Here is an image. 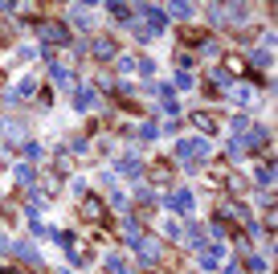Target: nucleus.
<instances>
[{"mask_svg":"<svg viewBox=\"0 0 278 274\" xmlns=\"http://www.w3.org/2000/svg\"><path fill=\"white\" fill-rule=\"evenodd\" d=\"M205 152H208V143H205V139H180V143H176V156H180L188 168H196V164H201V160H205Z\"/></svg>","mask_w":278,"mask_h":274,"instance_id":"obj_1","label":"nucleus"},{"mask_svg":"<svg viewBox=\"0 0 278 274\" xmlns=\"http://www.w3.org/2000/svg\"><path fill=\"white\" fill-rule=\"evenodd\" d=\"M168 205L176 213H188L192 209V192H184V188H176V192H168Z\"/></svg>","mask_w":278,"mask_h":274,"instance_id":"obj_2","label":"nucleus"},{"mask_svg":"<svg viewBox=\"0 0 278 274\" xmlns=\"http://www.w3.org/2000/svg\"><path fill=\"white\" fill-rule=\"evenodd\" d=\"M143 17H147V29H152V33H160V29H164V21H168L164 8H152V4L143 8Z\"/></svg>","mask_w":278,"mask_h":274,"instance_id":"obj_3","label":"nucleus"},{"mask_svg":"<svg viewBox=\"0 0 278 274\" xmlns=\"http://www.w3.org/2000/svg\"><path fill=\"white\" fill-rule=\"evenodd\" d=\"M82 213L90 217V221H98V217H102V201L98 197H82Z\"/></svg>","mask_w":278,"mask_h":274,"instance_id":"obj_4","label":"nucleus"},{"mask_svg":"<svg viewBox=\"0 0 278 274\" xmlns=\"http://www.w3.org/2000/svg\"><path fill=\"white\" fill-rule=\"evenodd\" d=\"M13 250H17V254H21V258H25V262H29V266H37V262H41V258H37V250H33L29 242H17Z\"/></svg>","mask_w":278,"mask_h":274,"instance_id":"obj_5","label":"nucleus"},{"mask_svg":"<svg viewBox=\"0 0 278 274\" xmlns=\"http://www.w3.org/2000/svg\"><path fill=\"white\" fill-rule=\"evenodd\" d=\"M94 58H115V45H111L107 37H98V41H94Z\"/></svg>","mask_w":278,"mask_h":274,"instance_id":"obj_6","label":"nucleus"},{"mask_svg":"<svg viewBox=\"0 0 278 274\" xmlns=\"http://www.w3.org/2000/svg\"><path fill=\"white\" fill-rule=\"evenodd\" d=\"M139 168H143V164H139L135 156H127L123 164H119V172H123V176H139Z\"/></svg>","mask_w":278,"mask_h":274,"instance_id":"obj_7","label":"nucleus"},{"mask_svg":"<svg viewBox=\"0 0 278 274\" xmlns=\"http://www.w3.org/2000/svg\"><path fill=\"white\" fill-rule=\"evenodd\" d=\"M41 33H45V37H49V41H57V45H62V41H66V37H70V33H66V29H62V25H45V29H41Z\"/></svg>","mask_w":278,"mask_h":274,"instance_id":"obj_8","label":"nucleus"},{"mask_svg":"<svg viewBox=\"0 0 278 274\" xmlns=\"http://www.w3.org/2000/svg\"><path fill=\"white\" fill-rule=\"evenodd\" d=\"M74 102H78V107H82V111H86V107H94V102H98V98H94V90H78V98H74Z\"/></svg>","mask_w":278,"mask_h":274,"instance_id":"obj_9","label":"nucleus"},{"mask_svg":"<svg viewBox=\"0 0 278 274\" xmlns=\"http://www.w3.org/2000/svg\"><path fill=\"white\" fill-rule=\"evenodd\" d=\"M111 13H115V21H131V8L127 4H111Z\"/></svg>","mask_w":278,"mask_h":274,"instance_id":"obj_10","label":"nucleus"},{"mask_svg":"<svg viewBox=\"0 0 278 274\" xmlns=\"http://www.w3.org/2000/svg\"><path fill=\"white\" fill-rule=\"evenodd\" d=\"M17 180H21V184H33V168L21 164V168H17Z\"/></svg>","mask_w":278,"mask_h":274,"instance_id":"obj_11","label":"nucleus"},{"mask_svg":"<svg viewBox=\"0 0 278 274\" xmlns=\"http://www.w3.org/2000/svg\"><path fill=\"white\" fill-rule=\"evenodd\" d=\"M172 13H176L180 21H188V17H192V4H172Z\"/></svg>","mask_w":278,"mask_h":274,"instance_id":"obj_12","label":"nucleus"},{"mask_svg":"<svg viewBox=\"0 0 278 274\" xmlns=\"http://www.w3.org/2000/svg\"><path fill=\"white\" fill-rule=\"evenodd\" d=\"M192 123H196L201 131H213V119H208V115H192Z\"/></svg>","mask_w":278,"mask_h":274,"instance_id":"obj_13","label":"nucleus"},{"mask_svg":"<svg viewBox=\"0 0 278 274\" xmlns=\"http://www.w3.org/2000/svg\"><path fill=\"white\" fill-rule=\"evenodd\" d=\"M74 25H82V29L90 25V17H86V8H74Z\"/></svg>","mask_w":278,"mask_h":274,"instance_id":"obj_14","label":"nucleus"},{"mask_svg":"<svg viewBox=\"0 0 278 274\" xmlns=\"http://www.w3.org/2000/svg\"><path fill=\"white\" fill-rule=\"evenodd\" d=\"M53 78H57V82L66 86V82H70V70H66V66H53Z\"/></svg>","mask_w":278,"mask_h":274,"instance_id":"obj_15","label":"nucleus"}]
</instances>
